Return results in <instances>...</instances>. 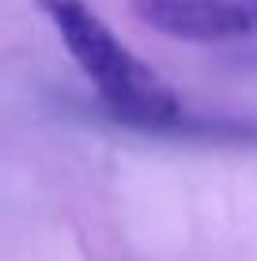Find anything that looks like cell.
<instances>
[{
    "instance_id": "cell-2",
    "label": "cell",
    "mask_w": 257,
    "mask_h": 261,
    "mask_svg": "<svg viewBox=\"0 0 257 261\" xmlns=\"http://www.w3.org/2000/svg\"><path fill=\"white\" fill-rule=\"evenodd\" d=\"M144 27L178 42H238L257 34V0H129Z\"/></svg>"
},
{
    "instance_id": "cell-1",
    "label": "cell",
    "mask_w": 257,
    "mask_h": 261,
    "mask_svg": "<svg viewBox=\"0 0 257 261\" xmlns=\"http://www.w3.org/2000/svg\"><path fill=\"white\" fill-rule=\"evenodd\" d=\"M61 34L68 57L95 87L110 121L144 137H170L182 121L185 102L170 91L163 76L144 65L83 0H38Z\"/></svg>"
}]
</instances>
